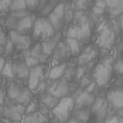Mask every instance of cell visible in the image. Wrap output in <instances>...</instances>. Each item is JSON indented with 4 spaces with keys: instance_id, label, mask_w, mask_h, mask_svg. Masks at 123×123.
Listing matches in <instances>:
<instances>
[{
    "instance_id": "1",
    "label": "cell",
    "mask_w": 123,
    "mask_h": 123,
    "mask_svg": "<svg viewBox=\"0 0 123 123\" xmlns=\"http://www.w3.org/2000/svg\"><path fill=\"white\" fill-rule=\"evenodd\" d=\"M33 17L26 12H14L6 21V24L17 31L30 29L33 24Z\"/></svg>"
},
{
    "instance_id": "2",
    "label": "cell",
    "mask_w": 123,
    "mask_h": 123,
    "mask_svg": "<svg viewBox=\"0 0 123 123\" xmlns=\"http://www.w3.org/2000/svg\"><path fill=\"white\" fill-rule=\"evenodd\" d=\"M54 34L53 27L47 18H39L36 20L34 26L33 36L35 39L47 40Z\"/></svg>"
},
{
    "instance_id": "3",
    "label": "cell",
    "mask_w": 123,
    "mask_h": 123,
    "mask_svg": "<svg viewBox=\"0 0 123 123\" xmlns=\"http://www.w3.org/2000/svg\"><path fill=\"white\" fill-rule=\"evenodd\" d=\"M73 107L74 101L73 98L70 97L64 98L54 107L53 113L60 122L64 123L68 118Z\"/></svg>"
},
{
    "instance_id": "4",
    "label": "cell",
    "mask_w": 123,
    "mask_h": 123,
    "mask_svg": "<svg viewBox=\"0 0 123 123\" xmlns=\"http://www.w3.org/2000/svg\"><path fill=\"white\" fill-rule=\"evenodd\" d=\"M111 62L112 59L109 58L97 66L94 76L98 86H102L109 81L111 75Z\"/></svg>"
},
{
    "instance_id": "5",
    "label": "cell",
    "mask_w": 123,
    "mask_h": 123,
    "mask_svg": "<svg viewBox=\"0 0 123 123\" xmlns=\"http://www.w3.org/2000/svg\"><path fill=\"white\" fill-rule=\"evenodd\" d=\"M8 95L11 100L21 103H27L31 98V93L27 88H20L15 83H10L8 89Z\"/></svg>"
},
{
    "instance_id": "6",
    "label": "cell",
    "mask_w": 123,
    "mask_h": 123,
    "mask_svg": "<svg viewBox=\"0 0 123 123\" xmlns=\"http://www.w3.org/2000/svg\"><path fill=\"white\" fill-rule=\"evenodd\" d=\"M84 17L81 18L80 21V25H73L67 31L66 35L68 38L75 40H80L86 38L90 34V29L89 23Z\"/></svg>"
},
{
    "instance_id": "7",
    "label": "cell",
    "mask_w": 123,
    "mask_h": 123,
    "mask_svg": "<svg viewBox=\"0 0 123 123\" xmlns=\"http://www.w3.org/2000/svg\"><path fill=\"white\" fill-rule=\"evenodd\" d=\"M64 4H60L51 11L49 15V21L51 23L52 26L55 28H58L61 25L62 20L64 16Z\"/></svg>"
},
{
    "instance_id": "8",
    "label": "cell",
    "mask_w": 123,
    "mask_h": 123,
    "mask_svg": "<svg viewBox=\"0 0 123 123\" xmlns=\"http://www.w3.org/2000/svg\"><path fill=\"white\" fill-rule=\"evenodd\" d=\"M10 41L19 49H27L30 46V39L27 36L21 34L18 31L12 30L10 32Z\"/></svg>"
},
{
    "instance_id": "9",
    "label": "cell",
    "mask_w": 123,
    "mask_h": 123,
    "mask_svg": "<svg viewBox=\"0 0 123 123\" xmlns=\"http://www.w3.org/2000/svg\"><path fill=\"white\" fill-rule=\"evenodd\" d=\"M25 107L21 105L12 106L4 110L3 114L6 118L18 122L22 118L23 114L25 113Z\"/></svg>"
},
{
    "instance_id": "10",
    "label": "cell",
    "mask_w": 123,
    "mask_h": 123,
    "mask_svg": "<svg viewBox=\"0 0 123 123\" xmlns=\"http://www.w3.org/2000/svg\"><path fill=\"white\" fill-rule=\"evenodd\" d=\"M115 36L114 32L110 29L106 28L102 31L101 34L98 37V43L99 46L103 48L110 49L114 41Z\"/></svg>"
},
{
    "instance_id": "11",
    "label": "cell",
    "mask_w": 123,
    "mask_h": 123,
    "mask_svg": "<svg viewBox=\"0 0 123 123\" xmlns=\"http://www.w3.org/2000/svg\"><path fill=\"white\" fill-rule=\"evenodd\" d=\"M107 103L104 98H98L93 103L92 110L94 114L97 116L99 120H103L105 118L107 113Z\"/></svg>"
},
{
    "instance_id": "12",
    "label": "cell",
    "mask_w": 123,
    "mask_h": 123,
    "mask_svg": "<svg viewBox=\"0 0 123 123\" xmlns=\"http://www.w3.org/2000/svg\"><path fill=\"white\" fill-rule=\"evenodd\" d=\"M28 86L30 90H34L37 87L39 80L43 77V70L39 66H36L31 68L29 74Z\"/></svg>"
},
{
    "instance_id": "13",
    "label": "cell",
    "mask_w": 123,
    "mask_h": 123,
    "mask_svg": "<svg viewBox=\"0 0 123 123\" xmlns=\"http://www.w3.org/2000/svg\"><path fill=\"white\" fill-rule=\"evenodd\" d=\"M49 93L55 98H60L66 94L68 92V86L64 79L55 83L49 90Z\"/></svg>"
},
{
    "instance_id": "14",
    "label": "cell",
    "mask_w": 123,
    "mask_h": 123,
    "mask_svg": "<svg viewBox=\"0 0 123 123\" xmlns=\"http://www.w3.org/2000/svg\"><path fill=\"white\" fill-rule=\"evenodd\" d=\"M107 98L116 108H122L123 106V93L118 90H113L107 93Z\"/></svg>"
},
{
    "instance_id": "15",
    "label": "cell",
    "mask_w": 123,
    "mask_h": 123,
    "mask_svg": "<svg viewBox=\"0 0 123 123\" xmlns=\"http://www.w3.org/2000/svg\"><path fill=\"white\" fill-rule=\"evenodd\" d=\"M60 38V34H58L57 35L53 36L51 39H49L44 42L41 44V48L43 55L47 57L51 53H52L53 49L55 48L58 40Z\"/></svg>"
},
{
    "instance_id": "16",
    "label": "cell",
    "mask_w": 123,
    "mask_h": 123,
    "mask_svg": "<svg viewBox=\"0 0 123 123\" xmlns=\"http://www.w3.org/2000/svg\"><path fill=\"white\" fill-rule=\"evenodd\" d=\"M13 75L19 78H27L29 75V70L26 64L23 63H14L12 66Z\"/></svg>"
},
{
    "instance_id": "17",
    "label": "cell",
    "mask_w": 123,
    "mask_h": 123,
    "mask_svg": "<svg viewBox=\"0 0 123 123\" xmlns=\"http://www.w3.org/2000/svg\"><path fill=\"white\" fill-rule=\"evenodd\" d=\"M94 98L89 94L87 92H83L77 97L76 100V107L77 108H81L83 107L90 105L94 103Z\"/></svg>"
},
{
    "instance_id": "18",
    "label": "cell",
    "mask_w": 123,
    "mask_h": 123,
    "mask_svg": "<svg viewBox=\"0 0 123 123\" xmlns=\"http://www.w3.org/2000/svg\"><path fill=\"white\" fill-rule=\"evenodd\" d=\"M46 121L47 119L40 112H35L26 116L23 123H44Z\"/></svg>"
},
{
    "instance_id": "19",
    "label": "cell",
    "mask_w": 123,
    "mask_h": 123,
    "mask_svg": "<svg viewBox=\"0 0 123 123\" xmlns=\"http://www.w3.org/2000/svg\"><path fill=\"white\" fill-rule=\"evenodd\" d=\"M30 56L38 60V61L44 62L47 57L43 55V51H42V48H41V44H36L31 50L30 53H28Z\"/></svg>"
},
{
    "instance_id": "20",
    "label": "cell",
    "mask_w": 123,
    "mask_h": 123,
    "mask_svg": "<svg viewBox=\"0 0 123 123\" xmlns=\"http://www.w3.org/2000/svg\"><path fill=\"white\" fill-rule=\"evenodd\" d=\"M105 5L110 8V12L118 14L123 10V1H105Z\"/></svg>"
},
{
    "instance_id": "21",
    "label": "cell",
    "mask_w": 123,
    "mask_h": 123,
    "mask_svg": "<svg viewBox=\"0 0 123 123\" xmlns=\"http://www.w3.org/2000/svg\"><path fill=\"white\" fill-rule=\"evenodd\" d=\"M66 64H62L60 65L55 66L53 68L49 74V78L51 79H55L60 78L62 77V75H63V73H64L65 69H66Z\"/></svg>"
},
{
    "instance_id": "22",
    "label": "cell",
    "mask_w": 123,
    "mask_h": 123,
    "mask_svg": "<svg viewBox=\"0 0 123 123\" xmlns=\"http://www.w3.org/2000/svg\"><path fill=\"white\" fill-rule=\"evenodd\" d=\"M95 55H96V51L89 47L88 50H86V51L85 53L80 55V57H79L78 62L80 64H86L90 60H92L93 58H94Z\"/></svg>"
},
{
    "instance_id": "23",
    "label": "cell",
    "mask_w": 123,
    "mask_h": 123,
    "mask_svg": "<svg viewBox=\"0 0 123 123\" xmlns=\"http://www.w3.org/2000/svg\"><path fill=\"white\" fill-rule=\"evenodd\" d=\"M74 116L77 120L81 121L82 123H86L89 119L90 111L87 110H77L75 112Z\"/></svg>"
},
{
    "instance_id": "24",
    "label": "cell",
    "mask_w": 123,
    "mask_h": 123,
    "mask_svg": "<svg viewBox=\"0 0 123 123\" xmlns=\"http://www.w3.org/2000/svg\"><path fill=\"white\" fill-rule=\"evenodd\" d=\"M10 8L11 10L17 12L19 10H22L26 8V4L25 1L22 0H17V1H13L10 2Z\"/></svg>"
},
{
    "instance_id": "25",
    "label": "cell",
    "mask_w": 123,
    "mask_h": 123,
    "mask_svg": "<svg viewBox=\"0 0 123 123\" xmlns=\"http://www.w3.org/2000/svg\"><path fill=\"white\" fill-rule=\"evenodd\" d=\"M67 43H68V44L70 47V51H71V53H72L73 55H77V53H79V49L77 40L71 39V38H68L67 39Z\"/></svg>"
},
{
    "instance_id": "26",
    "label": "cell",
    "mask_w": 123,
    "mask_h": 123,
    "mask_svg": "<svg viewBox=\"0 0 123 123\" xmlns=\"http://www.w3.org/2000/svg\"><path fill=\"white\" fill-rule=\"evenodd\" d=\"M1 74L8 77H13L14 75L12 71V65L10 63H5L4 67L1 70Z\"/></svg>"
},
{
    "instance_id": "27",
    "label": "cell",
    "mask_w": 123,
    "mask_h": 123,
    "mask_svg": "<svg viewBox=\"0 0 123 123\" xmlns=\"http://www.w3.org/2000/svg\"><path fill=\"white\" fill-rule=\"evenodd\" d=\"M44 103L49 107H55L57 105V99L53 96L49 95L43 99Z\"/></svg>"
},
{
    "instance_id": "28",
    "label": "cell",
    "mask_w": 123,
    "mask_h": 123,
    "mask_svg": "<svg viewBox=\"0 0 123 123\" xmlns=\"http://www.w3.org/2000/svg\"><path fill=\"white\" fill-rule=\"evenodd\" d=\"M25 60H26V65L27 67H32V66H36L39 62L38 60L30 56L29 54H27L26 55Z\"/></svg>"
},
{
    "instance_id": "29",
    "label": "cell",
    "mask_w": 123,
    "mask_h": 123,
    "mask_svg": "<svg viewBox=\"0 0 123 123\" xmlns=\"http://www.w3.org/2000/svg\"><path fill=\"white\" fill-rule=\"evenodd\" d=\"M4 53L6 54H10L12 52L14 48V45L12 44V43L10 41V40H8L4 46Z\"/></svg>"
},
{
    "instance_id": "30",
    "label": "cell",
    "mask_w": 123,
    "mask_h": 123,
    "mask_svg": "<svg viewBox=\"0 0 123 123\" xmlns=\"http://www.w3.org/2000/svg\"><path fill=\"white\" fill-rule=\"evenodd\" d=\"M7 36L5 34L2 27L0 25V46H4L7 42Z\"/></svg>"
},
{
    "instance_id": "31",
    "label": "cell",
    "mask_w": 123,
    "mask_h": 123,
    "mask_svg": "<svg viewBox=\"0 0 123 123\" xmlns=\"http://www.w3.org/2000/svg\"><path fill=\"white\" fill-rule=\"evenodd\" d=\"M25 1V4H26V6H28L30 9H33L36 8L38 4H39V1H37V0H30V1Z\"/></svg>"
},
{
    "instance_id": "32",
    "label": "cell",
    "mask_w": 123,
    "mask_h": 123,
    "mask_svg": "<svg viewBox=\"0 0 123 123\" xmlns=\"http://www.w3.org/2000/svg\"><path fill=\"white\" fill-rule=\"evenodd\" d=\"M11 1H0V10H5L8 8Z\"/></svg>"
},
{
    "instance_id": "33",
    "label": "cell",
    "mask_w": 123,
    "mask_h": 123,
    "mask_svg": "<svg viewBox=\"0 0 123 123\" xmlns=\"http://www.w3.org/2000/svg\"><path fill=\"white\" fill-rule=\"evenodd\" d=\"M36 104L34 102H31L28 105L27 107L26 113L28 114V113L33 112L36 110Z\"/></svg>"
},
{
    "instance_id": "34",
    "label": "cell",
    "mask_w": 123,
    "mask_h": 123,
    "mask_svg": "<svg viewBox=\"0 0 123 123\" xmlns=\"http://www.w3.org/2000/svg\"><path fill=\"white\" fill-rule=\"evenodd\" d=\"M115 69L119 73H123V61L118 62V63L115 65Z\"/></svg>"
},
{
    "instance_id": "35",
    "label": "cell",
    "mask_w": 123,
    "mask_h": 123,
    "mask_svg": "<svg viewBox=\"0 0 123 123\" xmlns=\"http://www.w3.org/2000/svg\"><path fill=\"white\" fill-rule=\"evenodd\" d=\"M105 123H121V121H119L118 119L114 116V117H112V118H111L107 120Z\"/></svg>"
},
{
    "instance_id": "36",
    "label": "cell",
    "mask_w": 123,
    "mask_h": 123,
    "mask_svg": "<svg viewBox=\"0 0 123 123\" xmlns=\"http://www.w3.org/2000/svg\"><path fill=\"white\" fill-rule=\"evenodd\" d=\"M84 73H85V69L80 68L78 71H77V79H80L83 75H84Z\"/></svg>"
},
{
    "instance_id": "37",
    "label": "cell",
    "mask_w": 123,
    "mask_h": 123,
    "mask_svg": "<svg viewBox=\"0 0 123 123\" xmlns=\"http://www.w3.org/2000/svg\"><path fill=\"white\" fill-rule=\"evenodd\" d=\"M104 11V8H100V7H98V6H96L94 8V12L95 14H102Z\"/></svg>"
},
{
    "instance_id": "38",
    "label": "cell",
    "mask_w": 123,
    "mask_h": 123,
    "mask_svg": "<svg viewBox=\"0 0 123 123\" xmlns=\"http://www.w3.org/2000/svg\"><path fill=\"white\" fill-rule=\"evenodd\" d=\"M95 88V83L94 82H92L91 84L88 86V88H87V92H92Z\"/></svg>"
},
{
    "instance_id": "39",
    "label": "cell",
    "mask_w": 123,
    "mask_h": 123,
    "mask_svg": "<svg viewBox=\"0 0 123 123\" xmlns=\"http://www.w3.org/2000/svg\"><path fill=\"white\" fill-rule=\"evenodd\" d=\"M90 82V80H89L87 77H84V78L82 79L81 83V86H86L88 85Z\"/></svg>"
},
{
    "instance_id": "40",
    "label": "cell",
    "mask_w": 123,
    "mask_h": 123,
    "mask_svg": "<svg viewBox=\"0 0 123 123\" xmlns=\"http://www.w3.org/2000/svg\"><path fill=\"white\" fill-rule=\"evenodd\" d=\"M4 64H5L4 58L0 56V73L1 72V70H2V68H3V67H4Z\"/></svg>"
},
{
    "instance_id": "41",
    "label": "cell",
    "mask_w": 123,
    "mask_h": 123,
    "mask_svg": "<svg viewBox=\"0 0 123 123\" xmlns=\"http://www.w3.org/2000/svg\"><path fill=\"white\" fill-rule=\"evenodd\" d=\"M4 95L3 94L2 91L0 90V104H4Z\"/></svg>"
},
{
    "instance_id": "42",
    "label": "cell",
    "mask_w": 123,
    "mask_h": 123,
    "mask_svg": "<svg viewBox=\"0 0 123 123\" xmlns=\"http://www.w3.org/2000/svg\"><path fill=\"white\" fill-rule=\"evenodd\" d=\"M77 6H79V8H84V1H77Z\"/></svg>"
},
{
    "instance_id": "43",
    "label": "cell",
    "mask_w": 123,
    "mask_h": 123,
    "mask_svg": "<svg viewBox=\"0 0 123 123\" xmlns=\"http://www.w3.org/2000/svg\"><path fill=\"white\" fill-rule=\"evenodd\" d=\"M66 123H81V122H79V120H77V119L72 118L70 119L69 121H68Z\"/></svg>"
},
{
    "instance_id": "44",
    "label": "cell",
    "mask_w": 123,
    "mask_h": 123,
    "mask_svg": "<svg viewBox=\"0 0 123 123\" xmlns=\"http://www.w3.org/2000/svg\"><path fill=\"white\" fill-rule=\"evenodd\" d=\"M4 110V107H3V106L1 105V104H0V116L3 114Z\"/></svg>"
},
{
    "instance_id": "45",
    "label": "cell",
    "mask_w": 123,
    "mask_h": 123,
    "mask_svg": "<svg viewBox=\"0 0 123 123\" xmlns=\"http://www.w3.org/2000/svg\"><path fill=\"white\" fill-rule=\"evenodd\" d=\"M4 52V47L3 46H0V55L1 54H3Z\"/></svg>"
},
{
    "instance_id": "46",
    "label": "cell",
    "mask_w": 123,
    "mask_h": 123,
    "mask_svg": "<svg viewBox=\"0 0 123 123\" xmlns=\"http://www.w3.org/2000/svg\"><path fill=\"white\" fill-rule=\"evenodd\" d=\"M18 123V122H14V123Z\"/></svg>"
}]
</instances>
